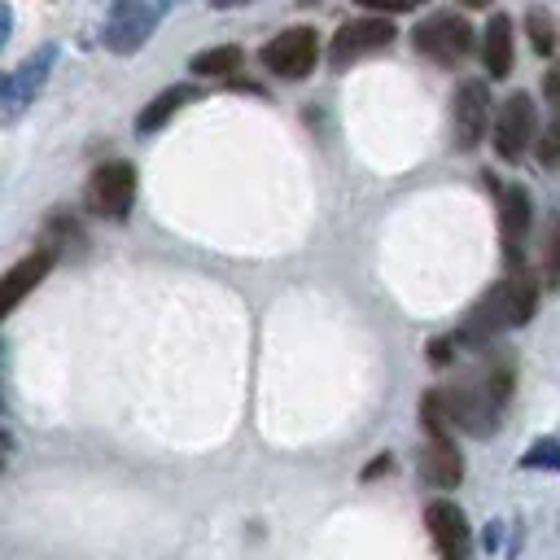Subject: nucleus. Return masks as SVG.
Segmentation results:
<instances>
[{"label": "nucleus", "instance_id": "dca6fc26", "mask_svg": "<svg viewBox=\"0 0 560 560\" xmlns=\"http://www.w3.org/2000/svg\"><path fill=\"white\" fill-rule=\"evenodd\" d=\"M197 96V88L192 83H175V88H166V92H158L149 105H140V114H136V131L140 136H153V131H162L188 101Z\"/></svg>", "mask_w": 560, "mask_h": 560}, {"label": "nucleus", "instance_id": "f03ea898", "mask_svg": "<svg viewBox=\"0 0 560 560\" xmlns=\"http://www.w3.org/2000/svg\"><path fill=\"white\" fill-rule=\"evenodd\" d=\"M534 311H538V280H534V271L525 262H516V267L503 271V280H494L477 298V306L468 311V319H464V328L455 337H459V346H481L486 350L490 337L529 324Z\"/></svg>", "mask_w": 560, "mask_h": 560}, {"label": "nucleus", "instance_id": "20e7f679", "mask_svg": "<svg viewBox=\"0 0 560 560\" xmlns=\"http://www.w3.org/2000/svg\"><path fill=\"white\" fill-rule=\"evenodd\" d=\"M83 206H88V214H96L105 223H122L136 206V166L122 158L101 162L83 184Z\"/></svg>", "mask_w": 560, "mask_h": 560}, {"label": "nucleus", "instance_id": "b1692460", "mask_svg": "<svg viewBox=\"0 0 560 560\" xmlns=\"http://www.w3.org/2000/svg\"><path fill=\"white\" fill-rule=\"evenodd\" d=\"M9 35H13V9H9V0H0V48L9 44Z\"/></svg>", "mask_w": 560, "mask_h": 560}, {"label": "nucleus", "instance_id": "4468645a", "mask_svg": "<svg viewBox=\"0 0 560 560\" xmlns=\"http://www.w3.org/2000/svg\"><path fill=\"white\" fill-rule=\"evenodd\" d=\"M420 472L438 486V490H455L464 481V455L455 446V433L446 438H429V446L420 451Z\"/></svg>", "mask_w": 560, "mask_h": 560}, {"label": "nucleus", "instance_id": "2eb2a0df", "mask_svg": "<svg viewBox=\"0 0 560 560\" xmlns=\"http://www.w3.org/2000/svg\"><path fill=\"white\" fill-rule=\"evenodd\" d=\"M481 66L490 79H508L512 74V18L494 13L481 31Z\"/></svg>", "mask_w": 560, "mask_h": 560}, {"label": "nucleus", "instance_id": "6e6552de", "mask_svg": "<svg viewBox=\"0 0 560 560\" xmlns=\"http://www.w3.org/2000/svg\"><path fill=\"white\" fill-rule=\"evenodd\" d=\"M394 35H398L394 22H389V18H376V13L354 18V22H341L337 35H332V44H328V66H332V70H346V66H354L359 57L389 48Z\"/></svg>", "mask_w": 560, "mask_h": 560}, {"label": "nucleus", "instance_id": "ddd939ff", "mask_svg": "<svg viewBox=\"0 0 560 560\" xmlns=\"http://www.w3.org/2000/svg\"><path fill=\"white\" fill-rule=\"evenodd\" d=\"M52 66H57V44H39V48L18 66V70H4V79H9V96H13L18 114H26V105L44 92V83H48Z\"/></svg>", "mask_w": 560, "mask_h": 560}, {"label": "nucleus", "instance_id": "f3484780", "mask_svg": "<svg viewBox=\"0 0 560 560\" xmlns=\"http://www.w3.org/2000/svg\"><path fill=\"white\" fill-rule=\"evenodd\" d=\"M241 61H245L241 44H214V48L192 52L188 70H192L197 79H223V74H236V70H241Z\"/></svg>", "mask_w": 560, "mask_h": 560}, {"label": "nucleus", "instance_id": "bb28decb", "mask_svg": "<svg viewBox=\"0 0 560 560\" xmlns=\"http://www.w3.org/2000/svg\"><path fill=\"white\" fill-rule=\"evenodd\" d=\"M459 4H464V9H486L490 0H459Z\"/></svg>", "mask_w": 560, "mask_h": 560}, {"label": "nucleus", "instance_id": "f257e3e1", "mask_svg": "<svg viewBox=\"0 0 560 560\" xmlns=\"http://www.w3.org/2000/svg\"><path fill=\"white\" fill-rule=\"evenodd\" d=\"M433 394L451 433L464 429L472 438H490L512 398V354H486L472 372H464L455 385H442Z\"/></svg>", "mask_w": 560, "mask_h": 560}, {"label": "nucleus", "instance_id": "39448f33", "mask_svg": "<svg viewBox=\"0 0 560 560\" xmlns=\"http://www.w3.org/2000/svg\"><path fill=\"white\" fill-rule=\"evenodd\" d=\"M166 13V0H114L105 26H101V44L114 52V57H131L149 44V35L158 31Z\"/></svg>", "mask_w": 560, "mask_h": 560}, {"label": "nucleus", "instance_id": "7ed1b4c3", "mask_svg": "<svg viewBox=\"0 0 560 560\" xmlns=\"http://www.w3.org/2000/svg\"><path fill=\"white\" fill-rule=\"evenodd\" d=\"M472 44H477V35H472V26H468V18H459L455 9H438V13H429L416 31H411V48L420 52V57H429L433 66H459L468 52H472Z\"/></svg>", "mask_w": 560, "mask_h": 560}, {"label": "nucleus", "instance_id": "5701e85b", "mask_svg": "<svg viewBox=\"0 0 560 560\" xmlns=\"http://www.w3.org/2000/svg\"><path fill=\"white\" fill-rule=\"evenodd\" d=\"M542 96L560 109V66H551V70H547V79H542Z\"/></svg>", "mask_w": 560, "mask_h": 560}, {"label": "nucleus", "instance_id": "9d476101", "mask_svg": "<svg viewBox=\"0 0 560 560\" xmlns=\"http://www.w3.org/2000/svg\"><path fill=\"white\" fill-rule=\"evenodd\" d=\"M424 525H429V538L438 547V560H472V525H468L459 503L433 499L424 508Z\"/></svg>", "mask_w": 560, "mask_h": 560}, {"label": "nucleus", "instance_id": "0eeeda50", "mask_svg": "<svg viewBox=\"0 0 560 560\" xmlns=\"http://www.w3.org/2000/svg\"><path fill=\"white\" fill-rule=\"evenodd\" d=\"M258 61L276 74V79H306L319 61V39L311 26H289L280 35H271L262 48H258Z\"/></svg>", "mask_w": 560, "mask_h": 560}, {"label": "nucleus", "instance_id": "aec40b11", "mask_svg": "<svg viewBox=\"0 0 560 560\" xmlns=\"http://www.w3.org/2000/svg\"><path fill=\"white\" fill-rule=\"evenodd\" d=\"M534 153H538V162L551 171V166H560V109L547 118V127L534 136Z\"/></svg>", "mask_w": 560, "mask_h": 560}, {"label": "nucleus", "instance_id": "393cba45", "mask_svg": "<svg viewBox=\"0 0 560 560\" xmlns=\"http://www.w3.org/2000/svg\"><path fill=\"white\" fill-rule=\"evenodd\" d=\"M241 4H254V0H210V9H241Z\"/></svg>", "mask_w": 560, "mask_h": 560}, {"label": "nucleus", "instance_id": "6ab92c4d", "mask_svg": "<svg viewBox=\"0 0 560 560\" xmlns=\"http://www.w3.org/2000/svg\"><path fill=\"white\" fill-rule=\"evenodd\" d=\"M525 35H529V44H534L538 57H551V48H556V26H551L547 9H529V13H525Z\"/></svg>", "mask_w": 560, "mask_h": 560}, {"label": "nucleus", "instance_id": "a211bd4d", "mask_svg": "<svg viewBox=\"0 0 560 560\" xmlns=\"http://www.w3.org/2000/svg\"><path fill=\"white\" fill-rule=\"evenodd\" d=\"M542 284L560 289V210H551L542 228Z\"/></svg>", "mask_w": 560, "mask_h": 560}, {"label": "nucleus", "instance_id": "412c9836", "mask_svg": "<svg viewBox=\"0 0 560 560\" xmlns=\"http://www.w3.org/2000/svg\"><path fill=\"white\" fill-rule=\"evenodd\" d=\"M521 468H560V442L542 438L521 455Z\"/></svg>", "mask_w": 560, "mask_h": 560}, {"label": "nucleus", "instance_id": "a878e982", "mask_svg": "<svg viewBox=\"0 0 560 560\" xmlns=\"http://www.w3.org/2000/svg\"><path fill=\"white\" fill-rule=\"evenodd\" d=\"M0 451H13V433L0 424Z\"/></svg>", "mask_w": 560, "mask_h": 560}, {"label": "nucleus", "instance_id": "4be33fe9", "mask_svg": "<svg viewBox=\"0 0 560 560\" xmlns=\"http://www.w3.org/2000/svg\"><path fill=\"white\" fill-rule=\"evenodd\" d=\"M354 4H363V9L376 13V18H389V13H411V9H420L424 0H354Z\"/></svg>", "mask_w": 560, "mask_h": 560}, {"label": "nucleus", "instance_id": "423d86ee", "mask_svg": "<svg viewBox=\"0 0 560 560\" xmlns=\"http://www.w3.org/2000/svg\"><path fill=\"white\" fill-rule=\"evenodd\" d=\"M490 83L486 79H464L451 96V144L459 153H472L490 127Z\"/></svg>", "mask_w": 560, "mask_h": 560}, {"label": "nucleus", "instance_id": "9b49d317", "mask_svg": "<svg viewBox=\"0 0 560 560\" xmlns=\"http://www.w3.org/2000/svg\"><path fill=\"white\" fill-rule=\"evenodd\" d=\"M529 223H534L529 188H525V184H508V188L499 192V236H503V258H508V267L525 262Z\"/></svg>", "mask_w": 560, "mask_h": 560}, {"label": "nucleus", "instance_id": "cd10ccee", "mask_svg": "<svg viewBox=\"0 0 560 560\" xmlns=\"http://www.w3.org/2000/svg\"><path fill=\"white\" fill-rule=\"evenodd\" d=\"M0 468H4V459H0Z\"/></svg>", "mask_w": 560, "mask_h": 560}, {"label": "nucleus", "instance_id": "1a4fd4ad", "mask_svg": "<svg viewBox=\"0 0 560 560\" xmlns=\"http://www.w3.org/2000/svg\"><path fill=\"white\" fill-rule=\"evenodd\" d=\"M538 136V105L529 92H512L494 114V153L503 162H521Z\"/></svg>", "mask_w": 560, "mask_h": 560}, {"label": "nucleus", "instance_id": "f8f14e48", "mask_svg": "<svg viewBox=\"0 0 560 560\" xmlns=\"http://www.w3.org/2000/svg\"><path fill=\"white\" fill-rule=\"evenodd\" d=\"M52 262H57V254H52L48 245H35L26 258H18V262L0 276V324L26 302V293L39 289V280L52 271Z\"/></svg>", "mask_w": 560, "mask_h": 560}]
</instances>
